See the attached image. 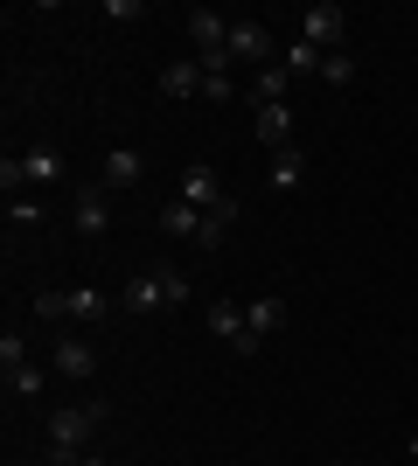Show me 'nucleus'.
I'll return each mask as SVG.
<instances>
[{
	"instance_id": "c85d7f7f",
	"label": "nucleus",
	"mask_w": 418,
	"mask_h": 466,
	"mask_svg": "<svg viewBox=\"0 0 418 466\" xmlns=\"http://www.w3.org/2000/svg\"><path fill=\"white\" fill-rule=\"evenodd\" d=\"M404 452H412V460H418V431H412V446H404Z\"/></svg>"
},
{
	"instance_id": "4468645a",
	"label": "nucleus",
	"mask_w": 418,
	"mask_h": 466,
	"mask_svg": "<svg viewBox=\"0 0 418 466\" xmlns=\"http://www.w3.org/2000/svg\"><path fill=\"white\" fill-rule=\"evenodd\" d=\"M160 307H168V286H160V272L126 279V313H160Z\"/></svg>"
},
{
	"instance_id": "f8f14e48",
	"label": "nucleus",
	"mask_w": 418,
	"mask_h": 466,
	"mask_svg": "<svg viewBox=\"0 0 418 466\" xmlns=\"http://www.w3.org/2000/svg\"><path fill=\"white\" fill-rule=\"evenodd\" d=\"M154 84H160V97H202V63L196 56H175Z\"/></svg>"
},
{
	"instance_id": "9d476101",
	"label": "nucleus",
	"mask_w": 418,
	"mask_h": 466,
	"mask_svg": "<svg viewBox=\"0 0 418 466\" xmlns=\"http://www.w3.org/2000/svg\"><path fill=\"white\" fill-rule=\"evenodd\" d=\"M251 126H259V139L265 147H293V105H251Z\"/></svg>"
},
{
	"instance_id": "a878e982",
	"label": "nucleus",
	"mask_w": 418,
	"mask_h": 466,
	"mask_svg": "<svg viewBox=\"0 0 418 466\" xmlns=\"http://www.w3.org/2000/svg\"><path fill=\"white\" fill-rule=\"evenodd\" d=\"M0 188H7V202H15V188H21V160H15V154L0 160Z\"/></svg>"
},
{
	"instance_id": "6ab92c4d",
	"label": "nucleus",
	"mask_w": 418,
	"mask_h": 466,
	"mask_svg": "<svg viewBox=\"0 0 418 466\" xmlns=\"http://www.w3.org/2000/svg\"><path fill=\"white\" fill-rule=\"evenodd\" d=\"M279 63H286L293 77H307V70H314V77H321V63H328V49H314V42H307V35H293V42H286V49H279Z\"/></svg>"
},
{
	"instance_id": "2eb2a0df",
	"label": "nucleus",
	"mask_w": 418,
	"mask_h": 466,
	"mask_svg": "<svg viewBox=\"0 0 418 466\" xmlns=\"http://www.w3.org/2000/svg\"><path fill=\"white\" fill-rule=\"evenodd\" d=\"M139 175H147V154H133V147H112V154H105V188H133Z\"/></svg>"
},
{
	"instance_id": "4be33fe9",
	"label": "nucleus",
	"mask_w": 418,
	"mask_h": 466,
	"mask_svg": "<svg viewBox=\"0 0 418 466\" xmlns=\"http://www.w3.org/2000/svg\"><path fill=\"white\" fill-rule=\"evenodd\" d=\"M321 84H328V91H349V84H356V56H349V49H335V56L321 63Z\"/></svg>"
},
{
	"instance_id": "aec40b11",
	"label": "nucleus",
	"mask_w": 418,
	"mask_h": 466,
	"mask_svg": "<svg viewBox=\"0 0 418 466\" xmlns=\"http://www.w3.org/2000/svg\"><path fill=\"white\" fill-rule=\"evenodd\" d=\"M160 230L196 244V237H202V209H189V202H168V209H160Z\"/></svg>"
},
{
	"instance_id": "c756f323",
	"label": "nucleus",
	"mask_w": 418,
	"mask_h": 466,
	"mask_svg": "<svg viewBox=\"0 0 418 466\" xmlns=\"http://www.w3.org/2000/svg\"><path fill=\"white\" fill-rule=\"evenodd\" d=\"M335 466H349V460H335Z\"/></svg>"
},
{
	"instance_id": "0eeeda50",
	"label": "nucleus",
	"mask_w": 418,
	"mask_h": 466,
	"mask_svg": "<svg viewBox=\"0 0 418 466\" xmlns=\"http://www.w3.org/2000/svg\"><path fill=\"white\" fill-rule=\"evenodd\" d=\"M223 181H217V167H209V160H189V167H181V195L175 202H189V209H209V202H223Z\"/></svg>"
},
{
	"instance_id": "39448f33",
	"label": "nucleus",
	"mask_w": 418,
	"mask_h": 466,
	"mask_svg": "<svg viewBox=\"0 0 418 466\" xmlns=\"http://www.w3.org/2000/svg\"><path fill=\"white\" fill-rule=\"evenodd\" d=\"M300 35L314 42V49H328V56H335L342 42H349V15H342L335 0H314V7L300 15Z\"/></svg>"
},
{
	"instance_id": "412c9836",
	"label": "nucleus",
	"mask_w": 418,
	"mask_h": 466,
	"mask_svg": "<svg viewBox=\"0 0 418 466\" xmlns=\"http://www.w3.org/2000/svg\"><path fill=\"white\" fill-rule=\"evenodd\" d=\"M300 181H307V154H300V147H279L272 154V188H300Z\"/></svg>"
},
{
	"instance_id": "5701e85b",
	"label": "nucleus",
	"mask_w": 418,
	"mask_h": 466,
	"mask_svg": "<svg viewBox=\"0 0 418 466\" xmlns=\"http://www.w3.org/2000/svg\"><path fill=\"white\" fill-rule=\"evenodd\" d=\"M42 223V202L36 195H15V202H7V230H36Z\"/></svg>"
},
{
	"instance_id": "dca6fc26",
	"label": "nucleus",
	"mask_w": 418,
	"mask_h": 466,
	"mask_svg": "<svg viewBox=\"0 0 418 466\" xmlns=\"http://www.w3.org/2000/svg\"><path fill=\"white\" fill-rule=\"evenodd\" d=\"M49 376H56V370H42V362H21V370H7L0 383H7V397H21V404H36L42 390H49Z\"/></svg>"
},
{
	"instance_id": "1a4fd4ad",
	"label": "nucleus",
	"mask_w": 418,
	"mask_h": 466,
	"mask_svg": "<svg viewBox=\"0 0 418 466\" xmlns=\"http://www.w3.org/2000/svg\"><path fill=\"white\" fill-rule=\"evenodd\" d=\"M189 42H196V56H209V49H223V42H230V21L217 15V7H189Z\"/></svg>"
},
{
	"instance_id": "20e7f679",
	"label": "nucleus",
	"mask_w": 418,
	"mask_h": 466,
	"mask_svg": "<svg viewBox=\"0 0 418 466\" xmlns=\"http://www.w3.org/2000/svg\"><path fill=\"white\" fill-rule=\"evenodd\" d=\"M70 230H77L84 244H98V237L112 230V195H105V181L98 188H70Z\"/></svg>"
},
{
	"instance_id": "f3484780",
	"label": "nucleus",
	"mask_w": 418,
	"mask_h": 466,
	"mask_svg": "<svg viewBox=\"0 0 418 466\" xmlns=\"http://www.w3.org/2000/svg\"><path fill=\"white\" fill-rule=\"evenodd\" d=\"M230 223H238V195H223V202H209V209H202V237H196V244H202V251H217Z\"/></svg>"
},
{
	"instance_id": "9b49d317",
	"label": "nucleus",
	"mask_w": 418,
	"mask_h": 466,
	"mask_svg": "<svg viewBox=\"0 0 418 466\" xmlns=\"http://www.w3.org/2000/svg\"><path fill=\"white\" fill-rule=\"evenodd\" d=\"M202 328L238 349V341H244V299H209V307H202Z\"/></svg>"
},
{
	"instance_id": "393cba45",
	"label": "nucleus",
	"mask_w": 418,
	"mask_h": 466,
	"mask_svg": "<svg viewBox=\"0 0 418 466\" xmlns=\"http://www.w3.org/2000/svg\"><path fill=\"white\" fill-rule=\"evenodd\" d=\"M154 272H160V286H168V307H181V299H189V292H196V286H189V279L175 272V265H154Z\"/></svg>"
},
{
	"instance_id": "ddd939ff",
	"label": "nucleus",
	"mask_w": 418,
	"mask_h": 466,
	"mask_svg": "<svg viewBox=\"0 0 418 466\" xmlns=\"http://www.w3.org/2000/svg\"><path fill=\"white\" fill-rule=\"evenodd\" d=\"M286 84H293V70H286V63H265V70H251L244 97H251V105H286Z\"/></svg>"
},
{
	"instance_id": "a211bd4d",
	"label": "nucleus",
	"mask_w": 418,
	"mask_h": 466,
	"mask_svg": "<svg viewBox=\"0 0 418 466\" xmlns=\"http://www.w3.org/2000/svg\"><path fill=\"white\" fill-rule=\"evenodd\" d=\"M105 307H112V299H105L98 286H70L63 292V320H98Z\"/></svg>"
},
{
	"instance_id": "423d86ee",
	"label": "nucleus",
	"mask_w": 418,
	"mask_h": 466,
	"mask_svg": "<svg viewBox=\"0 0 418 466\" xmlns=\"http://www.w3.org/2000/svg\"><path fill=\"white\" fill-rule=\"evenodd\" d=\"M49 370H56L63 383H91V376H98V349H91V341H77V334H56Z\"/></svg>"
},
{
	"instance_id": "6e6552de",
	"label": "nucleus",
	"mask_w": 418,
	"mask_h": 466,
	"mask_svg": "<svg viewBox=\"0 0 418 466\" xmlns=\"http://www.w3.org/2000/svg\"><path fill=\"white\" fill-rule=\"evenodd\" d=\"M21 160V188H56L63 181V154L56 147H28V154H15Z\"/></svg>"
},
{
	"instance_id": "f257e3e1",
	"label": "nucleus",
	"mask_w": 418,
	"mask_h": 466,
	"mask_svg": "<svg viewBox=\"0 0 418 466\" xmlns=\"http://www.w3.org/2000/svg\"><path fill=\"white\" fill-rule=\"evenodd\" d=\"M112 404H70V410H49V460L70 466L77 452H91V431L105 425Z\"/></svg>"
},
{
	"instance_id": "7ed1b4c3",
	"label": "nucleus",
	"mask_w": 418,
	"mask_h": 466,
	"mask_svg": "<svg viewBox=\"0 0 418 466\" xmlns=\"http://www.w3.org/2000/svg\"><path fill=\"white\" fill-rule=\"evenodd\" d=\"M286 328V299H272V292H259V299H244V341L238 355H265V341Z\"/></svg>"
},
{
	"instance_id": "f03ea898",
	"label": "nucleus",
	"mask_w": 418,
	"mask_h": 466,
	"mask_svg": "<svg viewBox=\"0 0 418 466\" xmlns=\"http://www.w3.org/2000/svg\"><path fill=\"white\" fill-rule=\"evenodd\" d=\"M230 63L238 70H265V63H279V42H272V28L265 21H230Z\"/></svg>"
},
{
	"instance_id": "bb28decb",
	"label": "nucleus",
	"mask_w": 418,
	"mask_h": 466,
	"mask_svg": "<svg viewBox=\"0 0 418 466\" xmlns=\"http://www.w3.org/2000/svg\"><path fill=\"white\" fill-rule=\"evenodd\" d=\"M36 313L42 320H63V292H36Z\"/></svg>"
},
{
	"instance_id": "cd10ccee",
	"label": "nucleus",
	"mask_w": 418,
	"mask_h": 466,
	"mask_svg": "<svg viewBox=\"0 0 418 466\" xmlns=\"http://www.w3.org/2000/svg\"><path fill=\"white\" fill-rule=\"evenodd\" d=\"M70 466H112V460H105V452H77Z\"/></svg>"
},
{
	"instance_id": "b1692460",
	"label": "nucleus",
	"mask_w": 418,
	"mask_h": 466,
	"mask_svg": "<svg viewBox=\"0 0 418 466\" xmlns=\"http://www.w3.org/2000/svg\"><path fill=\"white\" fill-rule=\"evenodd\" d=\"M21 362H28V341H21V334L7 328V334H0V376H7V370H21Z\"/></svg>"
}]
</instances>
